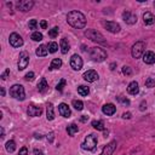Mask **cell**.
Masks as SVG:
<instances>
[{"label": "cell", "mask_w": 155, "mask_h": 155, "mask_svg": "<svg viewBox=\"0 0 155 155\" xmlns=\"http://www.w3.org/2000/svg\"><path fill=\"white\" fill-rule=\"evenodd\" d=\"M67 22L73 28L83 29L86 26V17L80 11H70L67 15Z\"/></svg>", "instance_id": "1"}, {"label": "cell", "mask_w": 155, "mask_h": 155, "mask_svg": "<svg viewBox=\"0 0 155 155\" xmlns=\"http://www.w3.org/2000/svg\"><path fill=\"white\" fill-rule=\"evenodd\" d=\"M88 55H90V58L95 62H103L107 58V52L101 47H92L90 50Z\"/></svg>", "instance_id": "2"}, {"label": "cell", "mask_w": 155, "mask_h": 155, "mask_svg": "<svg viewBox=\"0 0 155 155\" xmlns=\"http://www.w3.org/2000/svg\"><path fill=\"white\" fill-rule=\"evenodd\" d=\"M10 96L13 97L15 100H18V101H23L26 98V92H24V87L22 85L16 84L13 86L10 87Z\"/></svg>", "instance_id": "3"}, {"label": "cell", "mask_w": 155, "mask_h": 155, "mask_svg": "<svg viewBox=\"0 0 155 155\" xmlns=\"http://www.w3.org/2000/svg\"><path fill=\"white\" fill-rule=\"evenodd\" d=\"M85 36L90 40H92L95 43H98V44H104L105 43V39L104 36L100 33V32H97L96 29H87L85 30Z\"/></svg>", "instance_id": "4"}, {"label": "cell", "mask_w": 155, "mask_h": 155, "mask_svg": "<svg viewBox=\"0 0 155 155\" xmlns=\"http://www.w3.org/2000/svg\"><path fill=\"white\" fill-rule=\"evenodd\" d=\"M145 51V43L144 41H137L136 44H133L132 48H131V53L133 58H141L144 55Z\"/></svg>", "instance_id": "5"}, {"label": "cell", "mask_w": 155, "mask_h": 155, "mask_svg": "<svg viewBox=\"0 0 155 155\" xmlns=\"http://www.w3.org/2000/svg\"><path fill=\"white\" fill-rule=\"evenodd\" d=\"M96 147H97V137L92 133L86 136L85 141L83 142V144H81V148L85 149V150H93Z\"/></svg>", "instance_id": "6"}, {"label": "cell", "mask_w": 155, "mask_h": 155, "mask_svg": "<svg viewBox=\"0 0 155 155\" xmlns=\"http://www.w3.org/2000/svg\"><path fill=\"white\" fill-rule=\"evenodd\" d=\"M34 6V1L33 0H20V1L16 3V7L17 10L22 11V12H27L30 11Z\"/></svg>", "instance_id": "7"}, {"label": "cell", "mask_w": 155, "mask_h": 155, "mask_svg": "<svg viewBox=\"0 0 155 155\" xmlns=\"http://www.w3.org/2000/svg\"><path fill=\"white\" fill-rule=\"evenodd\" d=\"M29 53L27 51H22L18 57V70H23L28 67L29 64Z\"/></svg>", "instance_id": "8"}, {"label": "cell", "mask_w": 155, "mask_h": 155, "mask_svg": "<svg viewBox=\"0 0 155 155\" xmlns=\"http://www.w3.org/2000/svg\"><path fill=\"white\" fill-rule=\"evenodd\" d=\"M83 58L79 56V55H73L72 58H70V67L74 69V70H80L83 68Z\"/></svg>", "instance_id": "9"}, {"label": "cell", "mask_w": 155, "mask_h": 155, "mask_svg": "<svg viewBox=\"0 0 155 155\" xmlns=\"http://www.w3.org/2000/svg\"><path fill=\"white\" fill-rule=\"evenodd\" d=\"M103 26L105 27V29H107L108 32H110V33H119L121 27H120V24L116 23V22H113V21H108V22H103L102 23Z\"/></svg>", "instance_id": "10"}, {"label": "cell", "mask_w": 155, "mask_h": 155, "mask_svg": "<svg viewBox=\"0 0 155 155\" xmlns=\"http://www.w3.org/2000/svg\"><path fill=\"white\" fill-rule=\"evenodd\" d=\"M9 41H10V44H11L12 47H21L23 45V39L17 33H12L10 35V38H9Z\"/></svg>", "instance_id": "11"}, {"label": "cell", "mask_w": 155, "mask_h": 155, "mask_svg": "<svg viewBox=\"0 0 155 155\" xmlns=\"http://www.w3.org/2000/svg\"><path fill=\"white\" fill-rule=\"evenodd\" d=\"M27 113H28V115L29 116H40L41 115V113H43V109L40 108V107H36L35 104H29L28 105V109H27Z\"/></svg>", "instance_id": "12"}, {"label": "cell", "mask_w": 155, "mask_h": 155, "mask_svg": "<svg viewBox=\"0 0 155 155\" xmlns=\"http://www.w3.org/2000/svg\"><path fill=\"white\" fill-rule=\"evenodd\" d=\"M83 78H84L86 81H88V83H93V81L98 80V74H97V72H96V70L90 69V70H87V72L84 73Z\"/></svg>", "instance_id": "13"}, {"label": "cell", "mask_w": 155, "mask_h": 155, "mask_svg": "<svg viewBox=\"0 0 155 155\" xmlns=\"http://www.w3.org/2000/svg\"><path fill=\"white\" fill-rule=\"evenodd\" d=\"M122 18L127 24H135L137 22V16L135 13H132L131 11H125L122 13Z\"/></svg>", "instance_id": "14"}, {"label": "cell", "mask_w": 155, "mask_h": 155, "mask_svg": "<svg viewBox=\"0 0 155 155\" xmlns=\"http://www.w3.org/2000/svg\"><path fill=\"white\" fill-rule=\"evenodd\" d=\"M115 148H116V142L115 141H112L110 143H108L103 148L101 155H112L114 153V150H115Z\"/></svg>", "instance_id": "15"}, {"label": "cell", "mask_w": 155, "mask_h": 155, "mask_svg": "<svg viewBox=\"0 0 155 155\" xmlns=\"http://www.w3.org/2000/svg\"><path fill=\"white\" fill-rule=\"evenodd\" d=\"M102 112L104 115H113V114H115L116 112V107L114 105L113 103H107V104H104L103 107H102Z\"/></svg>", "instance_id": "16"}, {"label": "cell", "mask_w": 155, "mask_h": 155, "mask_svg": "<svg viewBox=\"0 0 155 155\" xmlns=\"http://www.w3.org/2000/svg\"><path fill=\"white\" fill-rule=\"evenodd\" d=\"M58 112L63 118H70V115H72V112L66 103H61L58 105Z\"/></svg>", "instance_id": "17"}, {"label": "cell", "mask_w": 155, "mask_h": 155, "mask_svg": "<svg viewBox=\"0 0 155 155\" xmlns=\"http://www.w3.org/2000/svg\"><path fill=\"white\" fill-rule=\"evenodd\" d=\"M127 92L132 96H136L138 92H140V86H138V83L137 81H132V83L128 84V87H127Z\"/></svg>", "instance_id": "18"}, {"label": "cell", "mask_w": 155, "mask_h": 155, "mask_svg": "<svg viewBox=\"0 0 155 155\" xmlns=\"http://www.w3.org/2000/svg\"><path fill=\"white\" fill-rule=\"evenodd\" d=\"M143 62L147 64H153L155 63V53L151 51H147L143 55Z\"/></svg>", "instance_id": "19"}, {"label": "cell", "mask_w": 155, "mask_h": 155, "mask_svg": "<svg viewBox=\"0 0 155 155\" xmlns=\"http://www.w3.org/2000/svg\"><path fill=\"white\" fill-rule=\"evenodd\" d=\"M60 48H61V51H62V53H63V55L68 53V51L70 50V45H69L68 40H67L66 38L61 39V41H60Z\"/></svg>", "instance_id": "20"}, {"label": "cell", "mask_w": 155, "mask_h": 155, "mask_svg": "<svg viewBox=\"0 0 155 155\" xmlns=\"http://www.w3.org/2000/svg\"><path fill=\"white\" fill-rule=\"evenodd\" d=\"M143 21H144V24H147V26H151V24L155 23V17L151 12H145L143 15Z\"/></svg>", "instance_id": "21"}, {"label": "cell", "mask_w": 155, "mask_h": 155, "mask_svg": "<svg viewBox=\"0 0 155 155\" xmlns=\"http://www.w3.org/2000/svg\"><path fill=\"white\" fill-rule=\"evenodd\" d=\"M47 88H48V85H47L46 79L45 78H41V79H40V81L38 83V90H39V92L45 93L47 91Z\"/></svg>", "instance_id": "22"}, {"label": "cell", "mask_w": 155, "mask_h": 155, "mask_svg": "<svg viewBox=\"0 0 155 155\" xmlns=\"http://www.w3.org/2000/svg\"><path fill=\"white\" fill-rule=\"evenodd\" d=\"M35 53H36L38 57H45V56H47V53H48V46H46V45H40L36 48Z\"/></svg>", "instance_id": "23"}, {"label": "cell", "mask_w": 155, "mask_h": 155, "mask_svg": "<svg viewBox=\"0 0 155 155\" xmlns=\"http://www.w3.org/2000/svg\"><path fill=\"white\" fill-rule=\"evenodd\" d=\"M46 118L48 121H52L55 119V110H53V104L48 103L46 108Z\"/></svg>", "instance_id": "24"}, {"label": "cell", "mask_w": 155, "mask_h": 155, "mask_svg": "<svg viewBox=\"0 0 155 155\" xmlns=\"http://www.w3.org/2000/svg\"><path fill=\"white\" fill-rule=\"evenodd\" d=\"M61 67H62V60H61V58H55V60H52V62H51V64H50V69H51V70L58 69V68H61Z\"/></svg>", "instance_id": "25"}, {"label": "cell", "mask_w": 155, "mask_h": 155, "mask_svg": "<svg viewBox=\"0 0 155 155\" xmlns=\"http://www.w3.org/2000/svg\"><path fill=\"white\" fill-rule=\"evenodd\" d=\"M78 131H79V127H78L76 124H70V125L67 127V132H68L69 136H74Z\"/></svg>", "instance_id": "26"}, {"label": "cell", "mask_w": 155, "mask_h": 155, "mask_svg": "<svg viewBox=\"0 0 155 155\" xmlns=\"http://www.w3.org/2000/svg\"><path fill=\"white\" fill-rule=\"evenodd\" d=\"M91 125H92V127L95 130H98V131H104V124H103L102 121H100V120H93Z\"/></svg>", "instance_id": "27"}, {"label": "cell", "mask_w": 155, "mask_h": 155, "mask_svg": "<svg viewBox=\"0 0 155 155\" xmlns=\"http://www.w3.org/2000/svg\"><path fill=\"white\" fill-rule=\"evenodd\" d=\"M88 92H90V88L87 86H85V85H80L78 87V93L81 95V96H87Z\"/></svg>", "instance_id": "28"}, {"label": "cell", "mask_w": 155, "mask_h": 155, "mask_svg": "<svg viewBox=\"0 0 155 155\" xmlns=\"http://www.w3.org/2000/svg\"><path fill=\"white\" fill-rule=\"evenodd\" d=\"M5 148H6V150L9 151V153H13L15 149H16V143H15V141H9V142H6Z\"/></svg>", "instance_id": "29"}, {"label": "cell", "mask_w": 155, "mask_h": 155, "mask_svg": "<svg viewBox=\"0 0 155 155\" xmlns=\"http://www.w3.org/2000/svg\"><path fill=\"white\" fill-rule=\"evenodd\" d=\"M73 107H74L76 110H83L84 109V103L79 101V100H74L73 101Z\"/></svg>", "instance_id": "30"}, {"label": "cell", "mask_w": 155, "mask_h": 155, "mask_svg": "<svg viewBox=\"0 0 155 155\" xmlns=\"http://www.w3.org/2000/svg\"><path fill=\"white\" fill-rule=\"evenodd\" d=\"M57 50H58V44H57V43L52 41V43L48 44V52L55 53V52H57Z\"/></svg>", "instance_id": "31"}, {"label": "cell", "mask_w": 155, "mask_h": 155, "mask_svg": "<svg viewBox=\"0 0 155 155\" xmlns=\"http://www.w3.org/2000/svg\"><path fill=\"white\" fill-rule=\"evenodd\" d=\"M30 38H32V40H34V41H41V40H43V34L39 33V32H34Z\"/></svg>", "instance_id": "32"}, {"label": "cell", "mask_w": 155, "mask_h": 155, "mask_svg": "<svg viewBox=\"0 0 155 155\" xmlns=\"http://www.w3.org/2000/svg\"><path fill=\"white\" fill-rule=\"evenodd\" d=\"M58 32H60V28H58V27H53L52 29L48 30V36L56 38L57 35H58Z\"/></svg>", "instance_id": "33"}, {"label": "cell", "mask_w": 155, "mask_h": 155, "mask_svg": "<svg viewBox=\"0 0 155 155\" xmlns=\"http://www.w3.org/2000/svg\"><path fill=\"white\" fill-rule=\"evenodd\" d=\"M66 84H67V81H66V79H61V81L58 84H57V86H56V90L57 91H63V87L66 86Z\"/></svg>", "instance_id": "34"}, {"label": "cell", "mask_w": 155, "mask_h": 155, "mask_svg": "<svg viewBox=\"0 0 155 155\" xmlns=\"http://www.w3.org/2000/svg\"><path fill=\"white\" fill-rule=\"evenodd\" d=\"M145 86L149 87V88L154 87L155 86V79L154 78H148V79L145 80Z\"/></svg>", "instance_id": "35"}, {"label": "cell", "mask_w": 155, "mask_h": 155, "mask_svg": "<svg viewBox=\"0 0 155 155\" xmlns=\"http://www.w3.org/2000/svg\"><path fill=\"white\" fill-rule=\"evenodd\" d=\"M28 26H29V29H32V30L36 29V26H38V22H36V20H30Z\"/></svg>", "instance_id": "36"}, {"label": "cell", "mask_w": 155, "mask_h": 155, "mask_svg": "<svg viewBox=\"0 0 155 155\" xmlns=\"http://www.w3.org/2000/svg\"><path fill=\"white\" fill-rule=\"evenodd\" d=\"M34 76H35L34 73H33V72H29V73H27V74H26L24 79H26L27 81H33V80H34Z\"/></svg>", "instance_id": "37"}, {"label": "cell", "mask_w": 155, "mask_h": 155, "mask_svg": "<svg viewBox=\"0 0 155 155\" xmlns=\"http://www.w3.org/2000/svg\"><path fill=\"white\" fill-rule=\"evenodd\" d=\"M122 73H124L125 75H131L132 70H131V68H130L128 66H124V67H122Z\"/></svg>", "instance_id": "38"}, {"label": "cell", "mask_w": 155, "mask_h": 155, "mask_svg": "<svg viewBox=\"0 0 155 155\" xmlns=\"http://www.w3.org/2000/svg\"><path fill=\"white\" fill-rule=\"evenodd\" d=\"M118 101L121 102V103H124V104H127V105L130 104V101L126 98V97H124V96H119L118 97Z\"/></svg>", "instance_id": "39"}, {"label": "cell", "mask_w": 155, "mask_h": 155, "mask_svg": "<svg viewBox=\"0 0 155 155\" xmlns=\"http://www.w3.org/2000/svg\"><path fill=\"white\" fill-rule=\"evenodd\" d=\"M9 75H10V69H6V70L3 73V74H1V79H3V80H6Z\"/></svg>", "instance_id": "40"}, {"label": "cell", "mask_w": 155, "mask_h": 155, "mask_svg": "<svg viewBox=\"0 0 155 155\" xmlns=\"http://www.w3.org/2000/svg\"><path fill=\"white\" fill-rule=\"evenodd\" d=\"M18 155H28V149L26 148V147H23V148H21V149H20Z\"/></svg>", "instance_id": "41"}, {"label": "cell", "mask_w": 155, "mask_h": 155, "mask_svg": "<svg viewBox=\"0 0 155 155\" xmlns=\"http://www.w3.org/2000/svg\"><path fill=\"white\" fill-rule=\"evenodd\" d=\"M131 116H132L131 113H124V114H122V118H124V119H131Z\"/></svg>", "instance_id": "42"}, {"label": "cell", "mask_w": 155, "mask_h": 155, "mask_svg": "<svg viewBox=\"0 0 155 155\" xmlns=\"http://www.w3.org/2000/svg\"><path fill=\"white\" fill-rule=\"evenodd\" d=\"M40 27H41L43 29H46L47 28V22L46 21H41V22H40Z\"/></svg>", "instance_id": "43"}, {"label": "cell", "mask_w": 155, "mask_h": 155, "mask_svg": "<svg viewBox=\"0 0 155 155\" xmlns=\"http://www.w3.org/2000/svg\"><path fill=\"white\" fill-rule=\"evenodd\" d=\"M140 109H141V110H144V109H147V102H145V101H143V102L141 103V105H140Z\"/></svg>", "instance_id": "44"}, {"label": "cell", "mask_w": 155, "mask_h": 155, "mask_svg": "<svg viewBox=\"0 0 155 155\" xmlns=\"http://www.w3.org/2000/svg\"><path fill=\"white\" fill-rule=\"evenodd\" d=\"M47 141H48V142H52V141H53V132H51V133L47 135Z\"/></svg>", "instance_id": "45"}, {"label": "cell", "mask_w": 155, "mask_h": 155, "mask_svg": "<svg viewBox=\"0 0 155 155\" xmlns=\"http://www.w3.org/2000/svg\"><path fill=\"white\" fill-rule=\"evenodd\" d=\"M34 155H44V153L40 149H34Z\"/></svg>", "instance_id": "46"}, {"label": "cell", "mask_w": 155, "mask_h": 155, "mask_svg": "<svg viewBox=\"0 0 155 155\" xmlns=\"http://www.w3.org/2000/svg\"><path fill=\"white\" fill-rule=\"evenodd\" d=\"M80 120L83 121V122H85V121H87V120H88V116H85V115H83V116L80 118Z\"/></svg>", "instance_id": "47"}, {"label": "cell", "mask_w": 155, "mask_h": 155, "mask_svg": "<svg viewBox=\"0 0 155 155\" xmlns=\"http://www.w3.org/2000/svg\"><path fill=\"white\" fill-rule=\"evenodd\" d=\"M115 66H116L115 63H112V64H110V69H112V70H114V69H115Z\"/></svg>", "instance_id": "48"}, {"label": "cell", "mask_w": 155, "mask_h": 155, "mask_svg": "<svg viewBox=\"0 0 155 155\" xmlns=\"http://www.w3.org/2000/svg\"><path fill=\"white\" fill-rule=\"evenodd\" d=\"M0 92H1V96H5V88L1 87V90H0Z\"/></svg>", "instance_id": "49"}, {"label": "cell", "mask_w": 155, "mask_h": 155, "mask_svg": "<svg viewBox=\"0 0 155 155\" xmlns=\"http://www.w3.org/2000/svg\"><path fill=\"white\" fill-rule=\"evenodd\" d=\"M5 137V132H4V128L1 127V138H4Z\"/></svg>", "instance_id": "50"}, {"label": "cell", "mask_w": 155, "mask_h": 155, "mask_svg": "<svg viewBox=\"0 0 155 155\" xmlns=\"http://www.w3.org/2000/svg\"><path fill=\"white\" fill-rule=\"evenodd\" d=\"M35 138H39V140H40V138H41V135H38V133H35Z\"/></svg>", "instance_id": "51"}, {"label": "cell", "mask_w": 155, "mask_h": 155, "mask_svg": "<svg viewBox=\"0 0 155 155\" xmlns=\"http://www.w3.org/2000/svg\"><path fill=\"white\" fill-rule=\"evenodd\" d=\"M154 6H155V3H154Z\"/></svg>", "instance_id": "52"}]
</instances>
